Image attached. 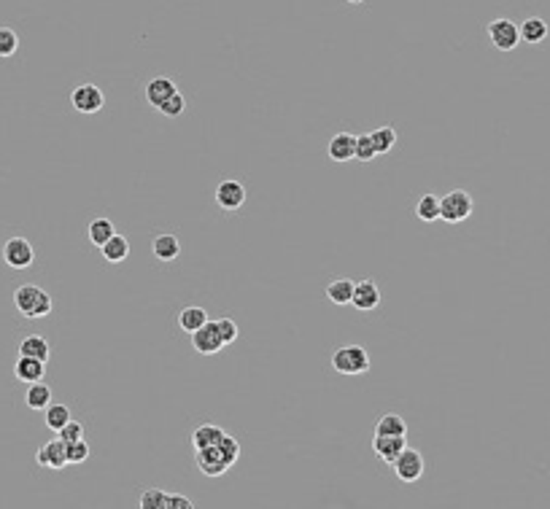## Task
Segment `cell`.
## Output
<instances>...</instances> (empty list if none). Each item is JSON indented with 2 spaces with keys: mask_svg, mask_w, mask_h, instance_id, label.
Segmentation results:
<instances>
[{
  "mask_svg": "<svg viewBox=\"0 0 550 509\" xmlns=\"http://www.w3.org/2000/svg\"><path fill=\"white\" fill-rule=\"evenodd\" d=\"M332 366L340 375H367L370 372V353L362 345H342L332 353Z\"/></svg>",
  "mask_w": 550,
  "mask_h": 509,
  "instance_id": "1",
  "label": "cell"
},
{
  "mask_svg": "<svg viewBox=\"0 0 550 509\" xmlns=\"http://www.w3.org/2000/svg\"><path fill=\"white\" fill-rule=\"evenodd\" d=\"M472 197L464 189H456V192H448L445 197H440V218L448 221V224H459V221H467L472 216Z\"/></svg>",
  "mask_w": 550,
  "mask_h": 509,
  "instance_id": "2",
  "label": "cell"
},
{
  "mask_svg": "<svg viewBox=\"0 0 550 509\" xmlns=\"http://www.w3.org/2000/svg\"><path fill=\"white\" fill-rule=\"evenodd\" d=\"M394 474L402 480V483H416L424 477V469H427V463H424V456H421V450H413V448H404L397 461L392 463Z\"/></svg>",
  "mask_w": 550,
  "mask_h": 509,
  "instance_id": "3",
  "label": "cell"
},
{
  "mask_svg": "<svg viewBox=\"0 0 550 509\" xmlns=\"http://www.w3.org/2000/svg\"><path fill=\"white\" fill-rule=\"evenodd\" d=\"M489 38L499 51H513L521 43V27L513 19H494L489 22Z\"/></svg>",
  "mask_w": 550,
  "mask_h": 509,
  "instance_id": "4",
  "label": "cell"
},
{
  "mask_svg": "<svg viewBox=\"0 0 550 509\" xmlns=\"http://www.w3.org/2000/svg\"><path fill=\"white\" fill-rule=\"evenodd\" d=\"M3 259L14 269H27L33 264V259H36V251H33L30 240H25V237H11L3 245Z\"/></svg>",
  "mask_w": 550,
  "mask_h": 509,
  "instance_id": "5",
  "label": "cell"
},
{
  "mask_svg": "<svg viewBox=\"0 0 550 509\" xmlns=\"http://www.w3.org/2000/svg\"><path fill=\"white\" fill-rule=\"evenodd\" d=\"M71 103H73V108L81 110V113H98V110L106 106V95H103L100 86L81 84L71 92Z\"/></svg>",
  "mask_w": 550,
  "mask_h": 509,
  "instance_id": "6",
  "label": "cell"
},
{
  "mask_svg": "<svg viewBox=\"0 0 550 509\" xmlns=\"http://www.w3.org/2000/svg\"><path fill=\"white\" fill-rule=\"evenodd\" d=\"M233 463L224 458L219 445H210V448L197 450V469L205 474V477H221Z\"/></svg>",
  "mask_w": 550,
  "mask_h": 509,
  "instance_id": "7",
  "label": "cell"
},
{
  "mask_svg": "<svg viewBox=\"0 0 550 509\" xmlns=\"http://www.w3.org/2000/svg\"><path fill=\"white\" fill-rule=\"evenodd\" d=\"M192 345H195V351L203 353V356H213V353H219L221 348H224V342H221V334H219L216 321H208L205 327H200L197 331H192Z\"/></svg>",
  "mask_w": 550,
  "mask_h": 509,
  "instance_id": "8",
  "label": "cell"
},
{
  "mask_svg": "<svg viewBox=\"0 0 550 509\" xmlns=\"http://www.w3.org/2000/svg\"><path fill=\"white\" fill-rule=\"evenodd\" d=\"M216 202H219L221 210H238L243 207L245 202V186L235 178H224V181L216 186Z\"/></svg>",
  "mask_w": 550,
  "mask_h": 509,
  "instance_id": "9",
  "label": "cell"
},
{
  "mask_svg": "<svg viewBox=\"0 0 550 509\" xmlns=\"http://www.w3.org/2000/svg\"><path fill=\"white\" fill-rule=\"evenodd\" d=\"M380 302H383V294H380L375 280H359L354 286V299H351V304H354L356 310L370 313V310H375Z\"/></svg>",
  "mask_w": 550,
  "mask_h": 509,
  "instance_id": "10",
  "label": "cell"
},
{
  "mask_svg": "<svg viewBox=\"0 0 550 509\" xmlns=\"http://www.w3.org/2000/svg\"><path fill=\"white\" fill-rule=\"evenodd\" d=\"M36 461L41 466H46V469H62V466H68V450H65V442H62L60 436L51 439V442H46L44 448L38 450Z\"/></svg>",
  "mask_w": 550,
  "mask_h": 509,
  "instance_id": "11",
  "label": "cell"
},
{
  "mask_svg": "<svg viewBox=\"0 0 550 509\" xmlns=\"http://www.w3.org/2000/svg\"><path fill=\"white\" fill-rule=\"evenodd\" d=\"M404 448H407V445H404V436L375 434V439H372V453H375L380 461H386V463H394L397 456H399Z\"/></svg>",
  "mask_w": 550,
  "mask_h": 509,
  "instance_id": "12",
  "label": "cell"
},
{
  "mask_svg": "<svg viewBox=\"0 0 550 509\" xmlns=\"http://www.w3.org/2000/svg\"><path fill=\"white\" fill-rule=\"evenodd\" d=\"M44 372H46V361L33 359V356H19L14 364V375L22 383H38V380H44Z\"/></svg>",
  "mask_w": 550,
  "mask_h": 509,
  "instance_id": "13",
  "label": "cell"
},
{
  "mask_svg": "<svg viewBox=\"0 0 550 509\" xmlns=\"http://www.w3.org/2000/svg\"><path fill=\"white\" fill-rule=\"evenodd\" d=\"M356 151V135L351 133H337L327 145V154H330L332 162H348L354 159Z\"/></svg>",
  "mask_w": 550,
  "mask_h": 509,
  "instance_id": "14",
  "label": "cell"
},
{
  "mask_svg": "<svg viewBox=\"0 0 550 509\" xmlns=\"http://www.w3.org/2000/svg\"><path fill=\"white\" fill-rule=\"evenodd\" d=\"M41 294H44V289H38L33 283L19 286V289L14 291V304H16V310L25 315V318H33V310H36Z\"/></svg>",
  "mask_w": 550,
  "mask_h": 509,
  "instance_id": "15",
  "label": "cell"
},
{
  "mask_svg": "<svg viewBox=\"0 0 550 509\" xmlns=\"http://www.w3.org/2000/svg\"><path fill=\"white\" fill-rule=\"evenodd\" d=\"M173 92H178V86L173 84L170 78H165V76H157V78H151L146 84V100H148V106H154V108H159L168 97L173 95Z\"/></svg>",
  "mask_w": 550,
  "mask_h": 509,
  "instance_id": "16",
  "label": "cell"
},
{
  "mask_svg": "<svg viewBox=\"0 0 550 509\" xmlns=\"http://www.w3.org/2000/svg\"><path fill=\"white\" fill-rule=\"evenodd\" d=\"M100 254L111 264H119V262H124L130 256V242H127L124 235H111L108 240L100 245Z\"/></svg>",
  "mask_w": 550,
  "mask_h": 509,
  "instance_id": "17",
  "label": "cell"
},
{
  "mask_svg": "<svg viewBox=\"0 0 550 509\" xmlns=\"http://www.w3.org/2000/svg\"><path fill=\"white\" fill-rule=\"evenodd\" d=\"M151 251H154L159 262H173L175 256L181 254V242H178L175 235H157L154 242H151Z\"/></svg>",
  "mask_w": 550,
  "mask_h": 509,
  "instance_id": "18",
  "label": "cell"
},
{
  "mask_svg": "<svg viewBox=\"0 0 550 509\" xmlns=\"http://www.w3.org/2000/svg\"><path fill=\"white\" fill-rule=\"evenodd\" d=\"M518 27H521V41H526V43H542L548 38V22L539 19V16H529Z\"/></svg>",
  "mask_w": 550,
  "mask_h": 509,
  "instance_id": "19",
  "label": "cell"
},
{
  "mask_svg": "<svg viewBox=\"0 0 550 509\" xmlns=\"http://www.w3.org/2000/svg\"><path fill=\"white\" fill-rule=\"evenodd\" d=\"M25 401L30 410H46L51 404V388L44 383V380H38V383H30L25 394Z\"/></svg>",
  "mask_w": 550,
  "mask_h": 509,
  "instance_id": "20",
  "label": "cell"
},
{
  "mask_svg": "<svg viewBox=\"0 0 550 509\" xmlns=\"http://www.w3.org/2000/svg\"><path fill=\"white\" fill-rule=\"evenodd\" d=\"M354 280H348V278H337V280H332L330 286H327V297H330V302L332 304H351V299H354Z\"/></svg>",
  "mask_w": 550,
  "mask_h": 509,
  "instance_id": "21",
  "label": "cell"
},
{
  "mask_svg": "<svg viewBox=\"0 0 550 509\" xmlns=\"http://www.w3.org/2000/svg\"><path fill=\"white\" fill-rule=\"evenodd\" d=\"M221 436H224V428H219V426H197L195 431H192V445H195V450H203V448H210V445H216Z\"/></svg>",
  "mask_w": 550,
  "mask_h": 509,
  "instance_id": "22",
  "label": "cell"
},
{
  "mask_svg": "<svg viewBox=\"0 0 550 509\" xmlns=\"http://www.w3.org/2000/svg\"><path fill=\"white\" fill-rule=\"evenodd\" d=\"M19 356H33V359H41V361H49V342L38 334H30L19 342Z\"/></svg>",
  "mask_w": 550,
  "mask_h": 509,
  "instance_id": "23",
  "label": "cell"
},
{
  "mask_svg": "<svg viewBox=\"0 0 550 509\" xmlns=\"http://www.w3.org/2000/svg\"><path fill=\"white\" fill-rule=\"evenodd\" d=\"M375 434L407 436V423H404V418H399L397 412H389V415H380L378 418V423H375Z\"/></svg>",
  "mask_w": 550,
  "mask_h": 509,
  "instance_id": "24",
  "label": "cell"
},
{
  "mask_svg": "<svg viewBox=\"0 0 550 509\" xmlns=\"http://www.w3.org/2000/svg\"><path fill=\"white\" fill-rule=\"evenodd\" d=\"M208 324V313L203 310V307H183L181 315H178V327L183 329V331H197L200 327H205Z\"/></svg>",
  "mask_w": 550,
  "mask_h": 509,
  "instance_id": "25",
  "label": "cell"
},
{
  "mask_svg": "<svg viewBox=\"0 0 550 509\" xmlns=\"http://www.w3.org/2000/svg\"><path fill=\"white\" fill-rule=\"evenodd\" d=\"M416 216L421 218V221H437V218H440V197L424 194L416 205Z\"/></svg>",
  "mask_w": 550,
  "mask_h": 509,
  "instance_id": "26",
  "label": "cell"
},
{
  "mask_svg": "<svg viewBox=\"0 0 550 509\" xmlns=\"http://www.w3.org/2000/svg\"><path fill=\"white\" fill-rule=\"evenodd\" d=\"M370 138H372L378 154H389L394 145H397V130H394V127H378V130L370 133Z\"/></svg>",
  "mask_w": 550,
  "mask_h": 509,
  "instance_id": "27",
  "label": "cell"
},
{
  "mask_svg": "<svg viewBox=\"0 0 550 509\" xmlns=\"http://www.w3.org/2000/svg\"><path fill=\"white\" fill-rule=\"evenodd\" d=\"M111 235H116V232H113V221H111V218H95V221L89 224V240L95 242L98 248L108 240Z\"/></svg>",
  "mask_w": 550,
  "mask_h": 509,
  "instance_id": "28",
  "label": "cell"
},
{
  "mask_svg": "<svg viewBox=\"0 0 550 509\" xmlns=\"http://www.w3.org/2000/svg\"><path fill=\"white\" fill-rule=\"evenodd\" d=\"M68 421H71V410H68L65 404H49V407H46V426H49L54 434H57Z\"/></svg>",
  "mask_w": 550,
  "mask_h": 509,
  "instance_id": "29",
  "label": "cell"
},
{
  "mask_svg": "<svg viewBox=\"0 0 550 509\" xmlns=\"http://www.w3.org/2000/svg\"><path fill=\"white\" fill-rule=\"evenodd\" d=\"M138 507L141 509H168V493L159 490V488H148V490H143Z\"/></svg>",
  "mask_w": 550,
  "mask_h": 509,
  "instance_id": "30",
  "label": "cell"
},
{
  "mask_svg": "<svg viewBox=\"0 0 550 509\" xmlns=\"http://www.w3.org/2000/svg\"><path fill=\"white\" fill-rule=\"evenodd\" d=\"M183 108H186V100H183V95L181 92H173V95L168 97V100H165L157 110L162 113V116H168V119H175V116H181L183 113Z\"/></svg>",
  "mask_w": 550,
  "mask_h": 509,
  "instance_id": "31",
  "label": "cell"
},
{
  "mask_svg": "<svg viewBox=\"0 0 550 509\" xmlns=\"http://www.w3.org/2000/svg\"><path fill=\"white\" fill-rule=\"evenodd\" d=\"M375 157H378V151H375V143H372V138H370V135H356L354 159H359V162H372Z\"/></svg>",
  "mask_w": 550,
  "mask_h": 509,
  "instance_id": "32",
  "label": "cell"
},
{
  "mask_svg": "<svg viewBox=\"0 0 550 509\" xmlns=\"http://www.w3.org/2000/svg\"><path fill=\"white\" fill-rule=\"evenodd\" d=\"M19 48V36L11 27H0V57H11Z\"/></svg>",
  "mask_w": 550,
  "mask_h": 509,
  "instance_id": "33",
  "label": "cell"
},
{
  "mask_svg": "<svg viewBox=\"0 0 550 509\" xmlns=\"http://www.w3.org/2000/svg\"><path fill=\"white\" fill-rule=\"evenodd\" d=\"M65 450H68V463H84V461L89 458V445H86L84 439L68 442Z\"/></svg>",
  "mask_w": 550,
  "mask_h": 509,
  "instance_id": "34",
  "label": "cell"
},
{
  "mask_svg": "<svg viewBox=\"0 0 550 509\" xmlns=\"http://www.w3.org/2000/svg\"><path fill=\"white\" fill-rule=\"evenodd\" d=\"M216 445L221 448L224 458H227V461H230V463L235 466V461L240 458V445H238V439H235V436H230V434H224V436L219 439V442H216Z\"/></svg>",
  "mask_w": 550,
  "mask_h": 509,
  "instance_id": "35",
  "label": "cell"
},
{
  "mask_svg": "<svg viewBox=\"0 0 550 509\" xmlns=\"http://www.w3.org/2000/svg\"><path fill=\"white\" fill-rule=\"evenodd\" d=\"M57 436H60L65 445H68V442H76V439H84V426L76 423L73 418H71V421H68V423H65L60 431H57Z\"/></svg>",
  "mask_w": 550,
  "mask_h": 509,
  "instance_id": "36",
  "label": "cell"
},
{
  "mask_svg": "<svg viewBox=\"0 0 550 509\" xmlns=\"http://www.w3.org/2000/svg\"><path fill=\"white\" fill-rule=\"evenodd\" d=\"M216 327H219V334L224 345H233L235 339H238V324H235L233 318H219Z\"/></svg>",
  "mask_w": 550,
  "mask_h": 509,
  "instance_id": "37",
  "label": "cell"
},
{
  "mask_svg": "<svg viewBox=\"0 0 550 509\" xmlns=\"http://www.w3.org/2000/svg\"><path fill=\"white\" fill-rule=\"evenodd\" d=\"M51 313V297L44 291L41 294V299H38V304H36V310H33V318H44V315H49Z\"/></svg>",
  "mask_w": 550,
  "mask_h": 509,
  "instance_id": "38",
  "label": "cell"
},
{
  "mask_svg": "<svg viewBox=\"0 0 550 509\" xmlns=\"http://www.w3.org/2000/svg\"><path fill=\"white\" fill-rule=\"evenodd\" d=\"M168 509H195V504L186 496H175V493H168Z\"/></svg>",
  "mask_w": 550,
  "mask_h": 509,
  "instance_id": "39",
  "label": "cell"
},
{
  "mask_svg": "<svg viewBox=\"0 0 550 509\" xmlns=\"http://www.w3.org/2000/svg\"><path fill=\"white\" fill-rule=\"evenodd\" d=\"M345 3H351V6H359V3H362V0H345Z\"/></svg>",
  "mask_w": 550,
  "mask_h": 509,
  "instance_id": "40",
  "label": "cell"
}]
</instances>
